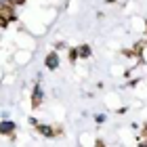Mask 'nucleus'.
Listing matches in <instances>:
<instances>
[{"mask_svg": "<svg viewBox=\"0 0 147 147\" xmlns=\"http://www.w3.org/2000/svg\"><path fill=\"white\" fill-rule=\"evenodd\" d=\"M42 97H44V92H42V88H40V84H36V86H34V92H32V107H34V109L40 107Z\"/></svg>", "mask_w": 147, "mask_h": 147, "instance_id": "1", "label": "nucleus"}, {"mask_svg": "<svg viewBox=\"0 0 147 147\" xmlns=\"http://www.w3.org/2000/svg\"><path fill=\"white\" fill-rule=\"evenodd\" d=\"M44 65H46L49 69H57V65H59V55H57V51H51L49 55H46Z\"/></svg>", "mask_w": 147, "mask_h": 147, "instance_id": "2", "label": "nucleus"}, {"mask_svg": "<svg viewBox=\"0 0 147 147\" xmlns=\"http://www.w3.org/2000/svg\"><path fill=\"white\" fill-rule=\"evenodd\" d=\"M15 130H17L15 122H11V120H4V122H0V132H2V135H13Z\"/></svg>", "mask_w": 147, "mask_h": 147, "instance_id": "3", "label": "nucleus"}, {"mask_svg": "<svg viewBox=\"0 0 147 147\" xmlns=\"http://www.w3.org/2000/svg\"><path fill=\"white\" fill-rule=\"evenodd\" d=\"M78 55H80V57H84V59H86V57H90V46H88V44H82V46L78 49Z\"/></svg>", "mask_w": 147, "mask_h": 147, "instance_id": "4", "label": "nucleus"}, {"mask_svg": "<svg viewBox=\"0 0 147 147\" xmlns=\"http://www.w3.org/2000/svg\"><path fill=\"white\" fill-rule=\"evenodd\" d=\"M78 57H80V55H78V49H71V51H69V61L74 63V61H76Z\"/></svg>", "mask_w": 147, "mask_h": 147, "instance_id": "5", "label": "nucleus"}, {"mask_svg": "<svg viewBox=\"0 0 147 147\" xmlns=\"http://www.w3.org/2000/svg\"><path fill=\"white\" fill-rule=\"evenodd\" d=\"M105 120H107V118H105V113H97V116H95V122L97 124H103Z\"/></svg>", "mask_w": 147, "mask_h": 147, "instance_id": "6", "label": "nucleus"}, {"mask_svg": "<svg viewBox=\"0 0 147 147\" xmlns=\"http://www.w3.org/2000/svg\"><path fill=\"white\" fill-rule=\"evenodd\" d=\"M105 2H109V4H113V2H116V0H105Z\"/></svg>", "mask_w": 147, "mask_h": 147, "instance_id": "7", "label": "nucleus"}]
</instances>
